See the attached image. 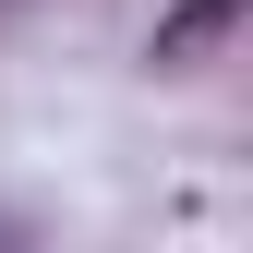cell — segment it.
Instances as JSON below:
<instances>
[{"instance_id":"1","label":"cell","mask_w":253,"mask_h":253,"mask_svg":"<svg viewBox=\"0 0 253 253\" xmlns=\"http://www.w3.org/2000/svg\"><path fill=\"white\" fill-rule=\"evenodd\" d=\"M229 24H241V0H181V12L157 24V60H169V73H181V60H205L217 37H229Z\"/></svg>"}]
</instances>
